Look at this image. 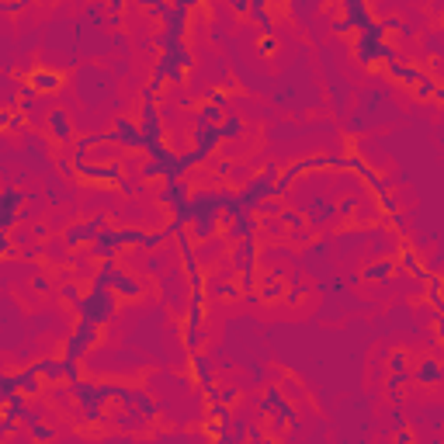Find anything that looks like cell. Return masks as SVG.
Returning <instances> with one entry per match:
<instances>
[{"mask_svg":"<svg viewBox=\"0 0 444 444\" xmlns=\"http://www.w3.org/2000/svg\"><path fill=\"white\" fill-rule=\"evenodd\" d=\"M389 271H392V264H389V260H382V264L368 267V271H365V278H382V274H389Z\"/></svg>","mask_w":444,"mask_h":444,"instance_id":"obj_5","label":"cell"},{"mask_svg":"<svg viewBox=\"0 0 444 444\" xmlns=\"http://www.w3.org/2000/svg\"><path fill=\"white\" fill-rule=\"evenodd\" d=\"M49 128L56 132V139H66L70 135V122H66V111H49Z\"/></svg>","mask_w":444,"mask_h":444,"instance_id":"obj_3","label":"cell"},{"mask_svg":"<svg viewBox=\"0 0 444 444\" xmlns=\"http://www.w3.org/2000/svg\"><path fill=\"white\" fill-rule=\"evenodd\" d=\"M77 313H80V320H90V323H104V320H111V313H115V291H108V288H94L87 299H80L77 302Z\"/></svg>","mask_w":444,"mask_h":444,"instance_id":"obj_1","label":"cell"},{"mask_svg":"<svg viewBox=\"0 0 444 444\" xmlns=\"http://www.w3.org/2000/svg\"><path fill=\"white\" fill-rule=\"evenodd\" d=\"M18 205H21V195H18V191H8V195H4V226H15Z\"/></svg>","mask_w":444,"mask_h":444,"instance_id":"obj_4","label":"cell"},{"mask_svg":"<svg viewBox=\"0 0 444 444\" xmlns=\"http://www.w3.org/2000/svg\"><path fill=\"white\" fill-rule=\"evenodd\" d=\"M59 84H63V77L52 73V70H35V73H32V87H35V90H56Z\"/></svg>","mask_w":444,"mask_h":444,"instance_id":"obj_2","label":"cell"}]
</instances>
